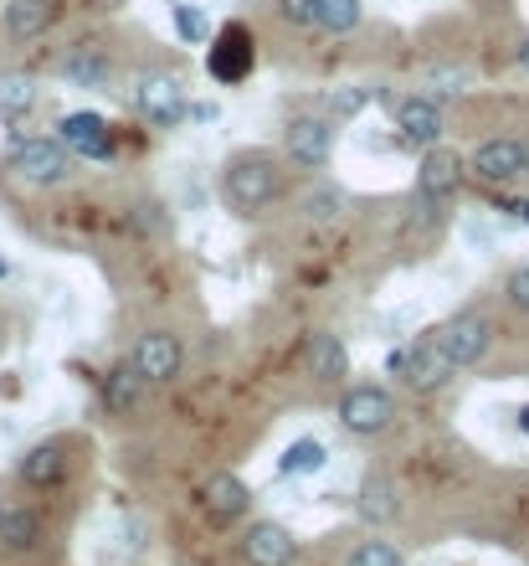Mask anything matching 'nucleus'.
I'll return each instance as SVG.
<instances>
[{
    "label": "nucleus",
    "instance_id": "obj_34",
    "mask_svg": "<svg viewBox=\"0 0 529 566\" xmlns=\"http://www.w3.org/2000/svg\"><path fill=\"white\" fill-rule=\"evenodd\" d=\"M519 67H525V73H529V31H525V36H519Z\"/></svg>",
    "mask_w": 529,
    "mask_h": 566
},
{
    "label": "nucleus",
    "instance_id": "obj_23",
    "mask_svg": "<svg viewBox=\"0 0 529 566\" xmlns=\"http://www.w3.org/2000/svg\"><path fill=\"white\" fill-rule=\"evenodd\" d=\"M67 83H77V88H108V77H114V62L98 52V46H83V52H73L67 57Z\"/></svg>",
    "mask_w": 529,
    "mask_h": 566
},
{
    "label": "nucleus",
    "instance_id": "obj_25",
    "mask_svg": "<svg viewBox=\"0 0 529 566\" xmlns=\"http://www.w3.org/2000/svg\"><path fill=\"white\" fill-rule=\"evenodd\" d=\"M370 98H381V88H366V83H345V88H329V98H324V114H329V119H355V114H360Z\"/></svg>",
    "mask_w": 529,
    "mask_h": 566
},
{
    "label": "nucleus",
    "instance_id": "obj_32",
    "mask_svg": "<svg viewBox=\"0 0 529 566\" xmlns=\"http://www.w3.org/2000/svg\"><path fill=\"white\" fill-rule=\"evenodd\" d=\"M314 6H319V0H283L278 11H283V21H294V27H314Z\"/></svg>",
    "mask_w": 529,
    "mask_h": 566
},
{
    "label": "nucleus",
    "instance_id": "obj_3",
    "mask_svg": "<svg viewBox=\"0 0 529 566\" xmlns=\"http://www.w3.org/2000/svg\"><path fill=\"white\" fill-rule=\"evenodd\" d=\"M391 376H401L412 391L432 397V391H442L447 381H453L457 366L447 360V350L437 345V335H422V340H412L406 350H396V356H391Z\"/></svg>",
    "mask_w": 529,
    "mask_h": 566
},
{
    "label": "nucleus",
    "instance_id": "obj_30",
    "mask_svg": "<svg viewBox=\"0 0 529 566\" xmlns=\"http://www.w3.org/2000/svg\"><path fill=\"white\" fill-rule=\"evenodd\" d=\"M504 298H509V310L529 314V269H515L509 283H504Z\"/></svg>",
    "mask_w": 529,
    "mask_h": 566
},
{
    "label": "nucleus",
    "instance_id": "obj_26",
    "mask_svg": "<svg viewBox=\"0 0 529 566\" xmlns=\"http://www.w3.org/2000/svg\"><path fill=\"white\" fill-rule=\"evenodd\" d=\"M36 104V83L31 77H6L0 83V119H21Z\"/></svg>",
    "mask_w": 529,
    "mask_h": 566
},
{
    "label": "nucleus",
    "instance_id": "obj_18",
    "mask_svg": "<svg viewBox=\"0 0 529 566\" xmlns=\"http://www.w3.org/2000/svg\"><path fill=\"white\" fill-rule=\"evenodd\" d=\"M0 546L15 556H27L42 546V515L21 505H0Z\"/></svg>",
    "mask_w": 529,
    "mask_h": 566
},
{
    "label": "nucleus",
    "instance_id": "obj_9",
    "mask_svg": "<svg viewBox=\"0 0 529 566\" xmlns=\"http://www.w3.org/2000/svg\"><path fill=\"white\" fill-rule=\"evenodd\" d=\"M283 149H288V160L304 165V170L329 165V155H335V119H329V114H298V119H288Z\"/></svg>",
    "mask_w": 529,
    "mask_h": 566
},
{
    "label": "nucleus",
    "instance_id": "obj_22",
    "mask_svg": "<svg viewBox=\"0 0 529 566\" xmlns=\"http://www.w3.org/2000/svg\"><path fill=\"white\" fill-rule=\"evenodd\" d=\"M324 463H329V448H324L319 438H298V443L283 448L278 474H283V479H309V474H319Z\"/></svg>",
    "mask_w": 529,
    "mask_h": 566
},
{
    "label": "nucleus",
    "instance_id": "obj_19",
    "mask_svg": "<svg viewBox=\"0 0 529 566\" xmlns=\"http://www.w3.org/2000/svg\"><path fill=\"white\" fill-rule=\"evenodd\" d=\"M62 474H67V453H62V443L27 448V459H21V479H27L31 490H52V484H62Z\"/></svg>",
    "mask_w": 529,
    "mask_h": 566
},
{
    "label": "nucleus",
    "instance_id": "obj_29",
    "mask_svg": "<svg viewBox=\"0 0 529 566\" xmlns=\"http://www.w3.org/2000/svg\"><path fill=\"white\" fill-rule=\"evenodd\" d=\"M129 222L139 227V232H165L170 217H160V201H139V207H129Z\"/></svg>",
    "mask_w": 529,
    "mask_h": 566
},
{
    "label": "nucleus",
    "instance_id": "obj_17",
    "mask_svg": "<svg viewBox=\"0 0 529 566\" xmlns=\"http://www.w3.org/2000/svg\"><path fill=\"white\" fill-rule=\"evenodd\" d=\"M304 366H309L314 381H345L350 376V345L339 340L335 329H314L309 345H304Z\"/></svg>",
    "mask_w": 529,
    "mask_h": 566
},
{
    "label": "nucleus",
    "instance_id": "obj_4",
    "mask_svg": "<svg viewBox=\"0 0 529 566\" xmlns=\"http://www.w3.org/2000/svg\"><path fill=\"white\" fill-rule=\"evenodd\" d=\"M396 422V397L375 381H360V387H345L339 397V428L355 432V438H375Z\"/></svg>",
    "mask_w": 529,
    "mask_h": 566
},
{
    "label": "nucleus",
    "instance_id": "obj_14",
    "mask_svg": "<svg viewBox=\"0 0 529 566\" xmlns=\"http://www.w3.org/2000/svg\"><path fill=\"white\" fill-rule=\"evenodd\" d=\"M57 139L73 155H83V160H108L114 155V135H108V119L104 114H93V108H77V114H67L57 129Z\"/></svg>",
    "mask_w": 529,
    "mask_h": 566
},
{
    "label": "nucleus",
    "instance_id": "obj_7",
    "mask_svg": "<svg viewBox=\"0 0 529 566\" xmlns=\"http://www.w3.org/2000/svg\"><path fill=\"white\" fill-rule=\"evenodd\" d=\"M129 360L149 387H170V381L186 371V345H180L176 329H145V335L134 340Z\"/></svg>",
    "mask_w": 529,
    "mask_h": 566
},
{
    "label": "nucleus",
    "instance_id": "obj_6",
    "mask_svg": "<svg viewBox=\"0 0 529 566\" xmlns=\"http://www.w3.org/2000/svg\"><path fill=\"white\" fill-rule=\"evenodd\" d=\"M257 67V42H252V31L242 21H226V27L211 36V52H207V73L226 88H236L242 77H252Z\"/></svg>",
    "mask_w": 529,
    "mask_h": 566
},
{
    "label": "nucleus",
    "instance_id": "obj_15",
    "mask_svg": "<svg viewBox=\"0 0 529 566\" xmlns=\"http://www.w3.org/2000/svg\"><path fill=\"white\" fill-rule=\"evenodd\" d=\"M201 510L211 515V525H236L252 510V490L236 474H211L201 484Z\"/></svg>",
    "mask_w": 529,
    "mask_h": 566
},
{
    "label": "nucleus",
    "instance_id": "obj_1",
    "mask_svg": "<svg viewBox=\"0 0 529 566\" xmlns=\"http://www.w3.org/2000/svg\"><path fill=\"white\" fill-rule=\"evenodd\" d=\"M221 196H226V207L236 217H263L283 196L278 155H267V149H236V155H226V165H221Z\"/></svg>",
    "mask_w": 529,
    "mask_h": 566
},
{
    "label": "nucleus",
    "instance_id": "obj_35",
    "mask_svg": "<svg viewBox=\"0 0 529 566\" xmlns=\"http://www.w3.org/2000/svg\"><path fill=\"white\" fill-rule=\"evenodd\" d=\"M519 428H525V432H529V407H519Z\"/></svg>",
    "mask_w": 529,
    "mask_h": 566
},
{
    "label": "nucleus",
    "instance_id": "obj_11",
    "mask_svg": "<svg viewBox=\"0 0 529 566\" xmlns=\"http://www.w3.org/2000/svg\"><path fill=\"white\" fill-rule=\"evenodd\" d=\"M134 108H139L155 129H180V119L191 114V108H186V88H180L176 77H165V73L139 77V88H134Z\"/></svg>",
    "mask_w": 529,
    "mask_h": 566
},
{
    "label": "nucleus",
    "instance_id": "obj_37",
    "mask_svg": "<svg viewBox=\"0 0 529 566\" xmlns=\"http://www.w3.org/2000/svg\"><path fill=\"white\" fill-rule=\"evenodd\" d=\"M0 345H6V319H0Z\"/></svg>",
    "mask_w": 529,
    "mask_h": 566
},
{
    "label": "nucleus",
    "instance_id": "obj_27",
    "mask_svg": "<svg viewBox=\"0 0 529 566\" xmlns=\"http://www.w3.org/2000/svg\"><path fill=\"white\" fill-rule=\"evenodd\" d=\"M345 566H406V556H401L391 541H375V536H370V541H360V546H355Z\"/></svg>",
    "mask_w": 529,
    "mask_h": 566
},
{
    "label": "nucleus",
    "instance_id": "obj_16",
    "mask_svg": "<svg viewBox=\"0 0 529 566\" xmlns=\"http://www.w3.org/2000/svg\"><path fill=\"white\" fill-rule=\"evenodd\" d=\"M355 515L366 525H391L401 515V500H396V484L385 469H366L360 474V490H355Z\"/></svg>",
    "mask_w": 529,
    "mask_h": 566
},
{
    "label": "nucleus",
    "instance_id": "obj_31",
    "mask_svg": "<svg viewBox=\"0 0 529 566\" xmlns=\"http://www.w3.org/2000/svg\"><path fill=\"white\" fill-rule=\"evenodd\" d=\"M176 27H180V36H186V42H201V36H207V21H201V11H195V6H176Z\"/></svg>",
    "mask_w": 529,
    "mask_h": 566
},
{
    "label": "nucleus",
    "instance_id": "obj_13",
    "mask_svg": "<svg viewBox=\"0 0 529 566\" xmlns=\"http://www.w3.org/2000/svg\"><path fill=\"white\" fill-rule=\"evenodd\" d=\"M396 135H401V145H412V149L442 145V108H437V98H426V93L401 98L396 104Z\"/></svg>",
    "mask_w": 529,
    "mask_h": 566
},
{
    "label": "nucleus",
    "instance_id": "obj_8",
    "mask_svg": "<svg viewBox=\"0 0 529 566\" xmlns=\"http://www.w3.org/2000/svg\"><path fill=\"white\" fill-rule=\"evenodd\" d=\"M468 170L484 186H519V180H529V145L525 139H484V145L473 149V160H468Z\"/></svg>",
    "mask_w": 529,
    "mask_h": 566
},
{
    "label": "nucleus",
    "instance_id": "obj_10",
    "mask_svg": "<svg viewBox=\"0 0 529 566\" xmlns=\"http://www.w3.org/2000/svg\"><path fill=\"white\" fill-rule=\"evenodd\" d=\"M463 186V155L447 145H432L422 149V165H416V196L426 207H447Z\"/></svg>",
    "mask_w": 529,
    "mask_h": 566
},
{
    "label": "nucleus",
    "instance_id": "obj_2",
    "mask_svg": "<svg viewBox=\"0 0 529 566\" xmlns=\"http://www.w3.org/2000/svg\"><path fill=\"white\" fill-rule=\"evenodd\" d=\"M11 170L31 186H62L73 176V149L62 145L57 135H11Z\"/></svg>",
    "mask_w": 529,
    "mask_h": 566
},
{
    "label": "nucleus",
    "instance_id": "obj_36",
    "mask_svg": "<svg viewBox=\"0 0 529 566\" xmlns=\"http://www.w3.org/2000/svg\"><path fill=\"white\" fill-rule=\"evenodd\" d=\"M0 279H11V263H0Z\"/></svg>",
    "mask_w": 529,
    "mask_h": 566
},
{
    "label": "nucleus",
    "instance_id": "obj_24",
    "mask_svg": "<svg viewBox=\"0 0 529 566\" xmlns=\"http://www.w3.org/2000/svg\"><path fill=\"white\" fill-rule=\"evenodd\" d=\"M360 15H366L360 0H319V6H314V27L329 31V36H345V31L360 27Z\"/></svg>",
    "mask_w": 529,
    "mask_h": 566
},
{
    "label": "nucleus",
    "instance_id": "obj_20",
    "mask_svg": "<svg viewBox=\"0 0 529 566\" xmlns=\"http://www.w3.org/2000/svg\"><path fill=\"white\" fill-rule=\"evenodd\" d=\"M145 387L149 381L134 371V360H124V366H114V371L104 376V407L108 412H129V407H139Z\"/></svg>",
    "mask_w": 529,
    "mask_h": 566
},
{
    "label": "nucleus",
    "instance_id": "obj_21",
    "mask_svg": "<svg viewBox=\"0 0 529 566\" xmlns=\"http://www.w3.org/2000/svg\"><path fill=\"white\" fill-rule=\"evenodd\" d=\"M46 21H52V6H46V0H11V6H6V36H11V42L42 36Z\"/></svg>",
    "mask_w": 529,
    "mask_h": 566
},
{
    "label": "nucleus",
    "instance_id": "obj_12",
    "mask_svg": "<svg viewBox=\"0 0 529 566\" xmlns=\"http://www.w3.org/2000/svg\"><path fill=\"white\" fill-rule=\"evenodd\" d=\"M298 556V541L288 525L278 521H252L242 531V562L247 566H294Z\"/></svg>",
    "mask_w": 529,
    "mask_h": 566
},
{
    "label": "nucleus",
    "instance_id": "obj_33",
    "mask_svg": "<svg viewBox=\"0 0 529 566\" xmlns=\"http://www.w3.org/2000/svg\"><path fill=\"white\" fill-rule=\"evenodd\" d=\"M499 211H509L515 222H529V201H509V196H499Z\"/></svg>",
    "mask_w": 529,
    "mask_h": 566
},
{
    "label": "nucleus",
    "instance_id": "obj_28",
    "mask_svg": "<svg viewBox=\"0 0 529 566\" xmlns=\"http://www.w3.org/2000/svg\"><path fill=\"white\" fill-rule=\"evenodd\" d=\"M339 207H345V191H335V186H324V191H314L309 201H304V211H309L314 222H329V217H339Z\"/></svg>",
    "mask_w": 529,
    "mask_h": 566
},
{
    "label": "nucleus",
    "instance_id": "obj_5",
    "mask_svg": "<svg viewBox=\"0 0 529 566\" xmlns=\"http://www.w3.org/2000/svg\"><path fill=\"white\" fill-rule=\"evenodd\" d=\"M432 335H437V345L447 350V360H453L457 371H463V366H478V360L488 356V345H494V325H488L484 310H457L453 319H442Z\"/></svg>",
    "mask_w": 529,
    "mask_h": 566
}]
</instances>
